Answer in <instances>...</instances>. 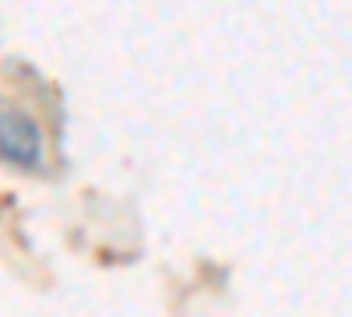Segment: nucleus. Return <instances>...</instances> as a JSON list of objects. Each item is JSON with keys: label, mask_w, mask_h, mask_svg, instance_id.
<instances>
[{"label": "nucleus", "mask_w": 352, "mask_h": 317, "mask_svg": "<svg viewBox=\"0 0 352 317\" xmlns=\"http://www.w3.org/2000/svg\"><path fill=\"white\" fill-rule=\"evenodd\" d=\"M46 152V138L36 117L25 109H0V159L18 169H39Z\"/></svg>", "instance_id": "1"}]
</instances>
